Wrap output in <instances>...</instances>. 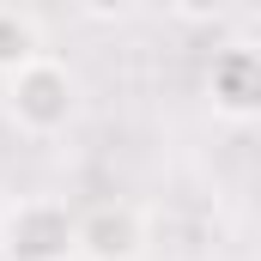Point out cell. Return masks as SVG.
<instances>
[{"mask_svg": "<svg viewBox=\"0 0 261 261\" xmlns=\"http://www.w3.org/2000/svg\"><path fill=\"white\" fill-rule=\"evenodd\" d=\"M6 261H79V213L55 195H24L0 219Z\"/></svg>", "mask_w": 261, "mask_h": 261, "instance_id": "obj_2", "label": "cell"}, {"mask_svg": "<svg viewBox=\"0 0 261 261\" xmlns=\"http://www.w3.org/2000/svg\"><path fill=\"white\" fill-rule=\"evenodd\" d=\"M206 97L225 116H261V49L255 43H231L206 67Z\"/></svg>", "mask_w": 261, "mask_h": 261, "instance_id": "obj_4", "label": "cell"}, {"mask_svg": "<svg viewBox=\"0 0 261 261\" xmlns=\"http://www.w3.org/2000/svg\"><path fill=\"white\" fill-rule=\"evenodd\" d=\"M146 249V219L128 200H103L79 213V261H134Z\"/></svg>", "mask_w": 261, "mask_h": 261, "instance_id": "obj_3", "label": "cell"}, {"mask_svg": "<svg viewBox=\"0 0 261 261\" xmlns=\"http://www.w3.org/2000/svg\"><path fill=\"white\" fill-rule=\"evenodd\" d=\"M0 110L24 140H55L79 116V79H73V67L61 55L43 49L37 61H24L18 73L0 79Z\"/></svg>", "mask_w": 261, "mask_h": 261, "instance_id": "obj_1", "label": "cell"}, {"mask_svg": "<svg viewBox=\"0 0 261 261\" xmlns=\"http://www.w3.org/2000/svg\"><path fill=\"white\" fill-rule=\"evenodd\" d=\"M255 49H261V43H255Z\"/></svg>", "mask_w": 261, "mask_h": 261, "instance_id": "obj_6", "label": "cell"}, {"mask_svg": "<svg viewBox=\"0 0 261 261\" xmlns=\"http://www.w3.org/2000/svg\"><path fill=\"white\" fill-rule=\"evenodd\" d=\"M37 55H43V24H37V12L0 6V79L18 73L24 61H37Z\"/></svg>", "mask_w": 261, "mask_h": 261, "instance_id": "obj_5", "label": "cell"}]
</instances>
